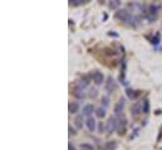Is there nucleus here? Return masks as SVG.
Listing matches in <instances>:
<instances>
[{
    "label": "nucleus",
    "instance_id": "15",
    "mask_svg": "<svg viewBox=\"0 0 162 150\" xmlns=\"http://www.w3.org/2000/svg\"><path fill=\"white\" fill-rule=\"evenodd\" d=\"M96 115H97V118L102 119V118H104V115H106V109L104 107H98V109H96Z\"/></svg>",
    "mask_w": 162,
    "mask_h": 150
},
{
    "label": "nucleus",
    "instance_id": "1",
    "mask_svg": "<svg viewBox=\"0 0 162 150\" xmlns=\"http://www.w3.org/2000/svg\"><path fill=\"white\" fill-rule=\"evenodd\" d=\"M106 130L108 131V134H112L116 130H118V119L116 116H111L108 119V121L106 122Z\"/></svg>",
    "mask_w": 162,
    "mask_h": 150
},
{
    "label": "nucleus",
    "instance_id": "8",
    "mask_svg": "<svg viewBox=\"0 0 162 150\" xmlns=\"http://www.w3.org/2000/svg\"><path fill=\"white\" fill-rule=\"evenodd\" d=\"M74 96H75V97H78L79 100H83L84 97H86L84 90L81 88V87H78V86H75V88H74Z\"/></svg>",
    "mask_w": 162,
    "mask_h": 150
},
{
    "label": "nucleus",
    "instance_id": "14",
    "mask_svg": "<svg viewBox=\"0 0 162 150\" xmlns=\"http://www.w3.org/2000/svg\"><path fill=\"white\" fill-rule=\"evenodd\" d=\"M126 128V119H118V131L119 134H122Z\"/></svg>",
    "mask_w": 162,
    "mask_h": 150
},
{
    "label": "nucleus",
    "instance_id": "20",
    "mask_svg": "<svg viewBox=\"0 0 162 150\" xmlns=\"http://www.w3.org/2000/svg\"><path fill=\"white\" fill-rule=\"evenodd\" d=\"M111 8H113V9H116V8H118L119 5H121V2H118V0H116V2H111L109 3Z\"/></svg>",
    "mask_w": 162,
    "mask_h": 150
},
{
    "label": "nucleus",
    "instance_id": "3",
    "mask_svg": "<svg viewBox=\"0 0 162 150\" xmlns=\"http://www.w3.org/2000/svg\"><path fill=\"white\" fill-rule=\"evenodd\" d=\"M124 98H121L119 101L116 104V106H114V116L118 119L119 116L122 115V112H123V107H124Z\"/></svg>",
    "mask_w": 162,
    "mask_h": 150
},
{
    "label": "nucleus",
    "instance_id": "7",
    "mask_svg": "<svg viewBox=\"0 0 162 150\" xmlns=\"http://www.w3.org/2000/svg\"><path fill=\"white\" fill-rule=\"evenodd\" d=\"M141 112H142V104L141 102L133 104V106H132V116H133V118H137V116H140Z\"/></svg>",
    "mask_w": 162,
    "mask_h": 150
},
{
    "label": "nucleus",
    "instance_id": "11",
    "mask_svg": "<svg viewBox=\"0 0 162 150\" xmlns=\"http://www.w3.org/2000/svg\"><path fill=\"white\" fill-rule=\"evenodd\" d=\"M117 148V143L113 140H111V141H107V143L104 144V146H103V150H114Z\"/></svg>",
    "mask_w": 162,
    "mask_h": 150
},
{
    "label": "nucleus",
    "instance_id": "6",
    "mask_svg": "<svg viewBox=\"0 0 162 150\" xmlns=\"http://www.w3.org/2000/svg\"><path fill=\"white\" fill-rule=\"evenodd\" d=\"M104 88L107 91V94H112L113 92V90H114V81L112 77H108L107 78V82H106V85H104Z\"/></svg>",
    "mask_w": 162,
    "mask_h": 150
},
{
    "label": "nucleus",
    "instance_id": "22",
    "mask_svg": "<svg viewBox=\"0 0 162 150\" xmlns=\"http://www.w3.org/2000/svg\"><path fill=\"white\" fill-rule=\"evenodd\" d=\"M89 96L94 98V97L97 96V90H96V88H91V94H89Z\"/></svg>",
    "mask_w": 162,
    "mask_h": 150
},
{
    "label": "nucleus",
    "instance_id": "25",
    "mask_svg": "<svg viewBox=\"0 0 162 150\" xmlns=\"http://www.w3.org/2000/svg\"><path fill=\"white\" fill-rule=\"evenodd\" d=\"M69 150H74V146L72 145V143H69Z\"/></svg>",
    "mask_w": 162,
    "mask_h": 150
},
{
    "label": "nucleus",
    "instance_id": "12",
    "mask_svg": "<svg viewBox=\"0 0 162 150\" xmlns=\"http://www.w3.org/2000/svg\"><path fill=\"white\" fill-rule=\"evenodd\" d=\"M75 86H78V87H81V88H83V90H86V87L89 86V80H87V78L81 80V81L77 82V85H75Z\"/></svg>",
    "mask_w": 162,
    "mask_h": 150
},
{
    "label": "nucleus",
    "instance_id": "23",
    "mask_svg": "<svg viewBox=\"0 0 162 150\" xmlns=\"http://www.w3.org/2000/svg\"><path fill=\"white\" fill-rule=\"evenodd\" d=\"M75 134V130L72 129V126H69V135H74Z\"/></svg>",
    "mask_w": 162,
    "mask_h": 150
},
{
    "label": "nucleus",
    "instance_id": "16",
    "mask_svg": "<svg viewBox=\"0 0 162 150\" xmlns=\"http://www.w3.org/2000/svg\"><path fill=\"white\" fill-rule=\"evenodd\" d=\"M109 106V97L108 96H103L102 97V107H108Z\"/></svg>",
    "mask_w": 162,
    "mask_h": 150
},
{
    "label": "nucleus",
    "instance_id": "17",
    "mask_svg": "<svg viewBox=\"0 0 162 150\" xmlns=\"http://www.w3.org/2000/svg\"><path fill=\"white\" fill-rule=\"evenodd\" d=\"M134 92H136V91H133V90H131V88H127V90H126L127 96L131 97V98H133V97H136V96L138 95V94H134Z\"/></svg>",
    "mask_w": 162,
    "mask_h": 150
},
{
    "label": "nucleus",
    "instance_id": "5",
    "mask_svg": "<svg viewBox=\"0 0 162 150\" xmlns=\"http://www.w3.org/2000/svg\"><path fill=\"white\" fill-rule=\"evenodd\" d=\"M93 111H96L94 110V107H93V105H91V104H87V105H84L83 106V109H82V115L83 116H87V118H89V116H92V114H93Z\"/></svg>",
    "mask_w": 162,
    "mask_h": 150
},
{
    "label": "nucleus",
    "instance_id": "10",
    "mask_svg": "<svg viewBox=\"0 0 162 150\" xmlns=\"http://www.w3.org/2000/svg\"><path fill=\"white\" fill-rule=\"evenodd\" d=\"M68 110H69V114H77L78 110H79L78 102H71L69 106H68Z\"/></svg>",
    "mask_w": 162,
    "mask_h": 150
},
{
    "label": "nucleus",
    "instance_id": "18",
    "mask_svg": "<svg viewBox=\"0 0 162 150\" xmlns=\"http://www.w3.org/2000/svg\"><path fill=\"white\" fill-rule=\"evenodd\" d=\"M84 2H86V0H71V4L72 5H82V4H84Z\"/></svg>",
    "mask_w": 162,
    "mask_h": 150
},
{
    "label": "nucleus",
    "instance_id": "21",
    "mask_svg": "<svg viewBox=\"0 0 162 150\" xmlns=\"http://www.w3.org/2000/svg\"><path fill=\"white\" fill-rule=\"evenodd\" d=\"M104 129H107L106 125H103V122H99V125H98V131H99V132H103Z\"/></svg>",
    "mask_w": 162,
    "mask_h": 150
},
{
    "label": "nucleus",
    "instance_id": "24",
    "mask_svg": "<svg viewBox=\"0 0 162 150\" xmlns=\"http://www.w3.org/2000/svg\"><path fill=\"white\" fill-rule=\"evenodd\" d=\"M152 43H153V44H157V43H158V38H157V37L152 38Z\"/></svg>",
    "mask_w": 162,
    "mask_h": 150
},
{
    "label": "nucleus",
    "instance_id": "4",
    "mask_svg": "<svg viewBox=\"0 0 162 150\" xmlns=\"http://www.w3.org/2000/svg\"><path fill=\"white\" fill-rule=\"evenodd\" d=\"M96 125H97V122H96V120H94L93 116H89V118L86 119V126H87V129L89 131H92V132L96 130Z\"/></svg>",
    "mask_w": 162,
    "mask_h": 150
},
{
    "label": "nucleus",
    "instance_id": "19",
    "mask_svg": "<svg viewBox=\"0 0 162 150\" xmlns=\"http://www.w3.org/2000/svg\"><path fill=\"white\" fill-rule=\"evenodd\" d=\"M81 148H82V150H94L93 146L89 144H81Z\"/></svg>",
    "mask_w": 162,
    "mask_h": 150
},
{
    "label": "nucleus",
    "instance_id": "9",
    "mask_svg": "<svg viewBox=\"0 0 162 150\" xmlns=\"http://www.w3.org/2000/svg\"><path fill=\"white\" fill-rule=\"evenodd\" d=\"M74 125L77 129H82L83 128V115H77L74 119Z\"/></svg>",
    "mask_w": 162,
    "mask_h": 150
},
{
    "label": "nucleus",
    "instance_id": "2",
    "mask_svg": "<svg viewBox=\"0 0 162 150\" xmlns=\"http://www.w3.org/2000/svg\"><path fill=\"white\" fill-rule=\"evenodd\" d=\"M92 78H93V82L96 83V85H102L104 81V77H103V73L99 72V71H93L92 72Z\"/></svg>",
    "mask_w": 162,
    "mask_h": 150
},
{
    "label": "nucleus",
    "instance_id": "13",
    "mask_svg": "<svg viewBox=\"0 0 162 150\" xmlns=\"http://www.w3.org/2000/svg\"><path fill=\"white\" fill-rule=\"evenodd\" d=\"M142 112L146 114V115L150 112V102H148V100H143V101H142Z\"/></svg>",
    "mask_w": 162,
    "mask_h": 150
}]
</instances>
